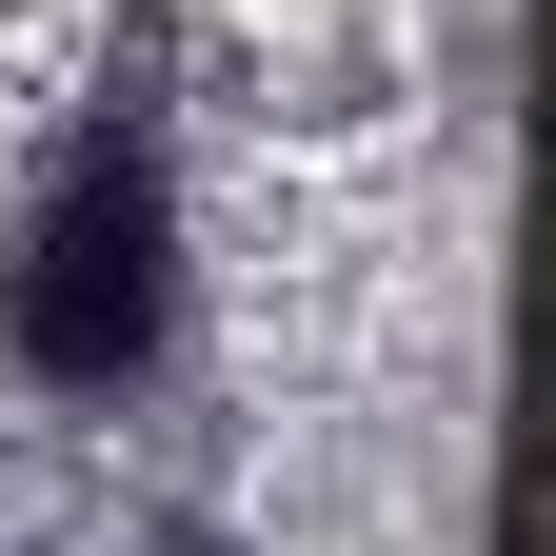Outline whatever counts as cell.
<instances>
[{
  "label": "cell",
  "instance_id": "6da1fadb",
  "mask_svg": "<svg viewBox=\"0 0 556 556\" xmlns=\"http://www.w3.org/2000/svg\"><path fill=\"white\" fill-rule=\"evenodd\" d=\"M179 299H199V239H179V160L139 119H80L60 160L21 179L0 219V378L21 397H139L179 358Z\"/></svg>",
  "mask_w": 556,
  "mask_h": 556
}]
</instances>
